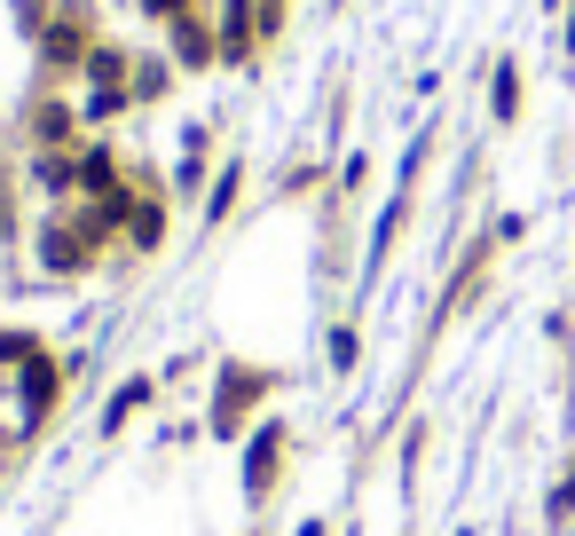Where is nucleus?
<instances>
[{
    "instance_id": "obj_4",
    "label": "nucleus",
    "mask_w": 575,
    "mask_h": 536,
    "mask_svg": "<svg viewBox=\"0 0 575 536\" xmlns=\"http://www.w3.org/2000/svg\"><path fill=\"white\" fill-rule=\"evenodd\" d=\"M489 103H497V119H513V103H521V87H513L504 63H497V80H489Z\"/></svg>"
},
{
    "instance_id": "obj_9",
    "label": "nucleus",
    "mask_w": 575,
    "mask_h": 536,
    "mask_svg": "<svg viewBox=\"0 0 575 536\" xmlns=\"http://www.w3.org/2000/svg\"><path fill=\"white\" fill-rule=\"evenodd\" d=\"M567 40H575V32H567Z\"/></svg>"
},
{
    "instance_id": "obj_6",
    "label": "nucleus",
    "mask_w": 575,
    "mask_h": 536,
    "mask_svg": "<svg viewBox=\"0 0 575 536\" xmlns=\"http://www.w3.org/2000/svg\"><path fill=\"white\" fill-rule=\"evenodd\" d=\"M174 48H182L189 63H206V56H213V40H206V32H197V24H182V40H174Z\"/></svg>"
},
{
    "instance_id": "obj_5",
    "label": "nucleus",
    "mask_w": 575,
    "mask_h": 536,
    "mask_svg": "<svg viewBox=\"0 0 575 536\" xmlns=\"http://www.w3.org/2000/svg\"><path fill=\"white\" fill-rule=\"evenodd\" d=\"M40 253H48V268H79V237H56V229H48Z\"/></svg>"
},
{
    "instance_id": "obj_7",
    "label": "nucleus",
    "mask_w": 575,
    "mask_h": 536,
    "mask_svg": "<svg viewBox=\"0 0 575 536\" xmlns=\"http://www.w3.org/2000/svg\"><path fill=\"white\" fill-rule=\"evenodd\" d=\"M134 245H158V206H134Z\"/></svg>"
},
{
    "instance_id": "obj_2",
    "label": "nucleus",
    "mask_w": 575,
    "mask_h": 536,
    "mask_svg": "<svg viewBox=\"0 0 575 536\" xmlns=\"http://www.w3.org/2000/svg\"><path fill=\"white\" fill-rule=\"evenodd\" d=\"M253 394H260V387H253L245 371H229V379H221V434H236V411H245Z\"/></svg>"
},
{
    "instance_id": "obj_3",
    "label": "nucleus",
    "mask_w": 575,
    "mask_h": 536,
    "mask_svg": "<svg viewBox=\"0 0 575 536\" xmlns=\"http://www.w3.org/2000/svg\"><path fill=\"white\" fill-rule=\"evenodd\" d=\"M277 450H284V434H277V426H268V434H260V442H253V474H245V482H253V497L268 489V474H277Z\"/></svg>"
},
{
    "instance_id": "obj_1",
    "label": "nucleus",
    "mask_w": 575,
    "mask_h": 536,
    "mask_svg": "<svg viewBox=\"0 0 575 536\" xmlns=\"http://www.w3.org/2000/svg\"><path fill=\"white\" fill-rule=\"evenodd\" d=\"M48 402H56V363H32L24 371V418H48Z\"/></svg>"
},
{
    "instance_id": "obj_8",
    "label": "nucleus",
    "mask_w": 575,
    "mask_h": 536,
    "mask_svg": "<svg viewBox=\"0 0 575 536\" xmlns=\"http://www.w3.org/2000/svg\"><path fill=\"white\" fill-rule=\"evenodd\" d=\"M143 9H150V16H182V9H189V0H143Z\"/></svg>"
}]
</instances>
